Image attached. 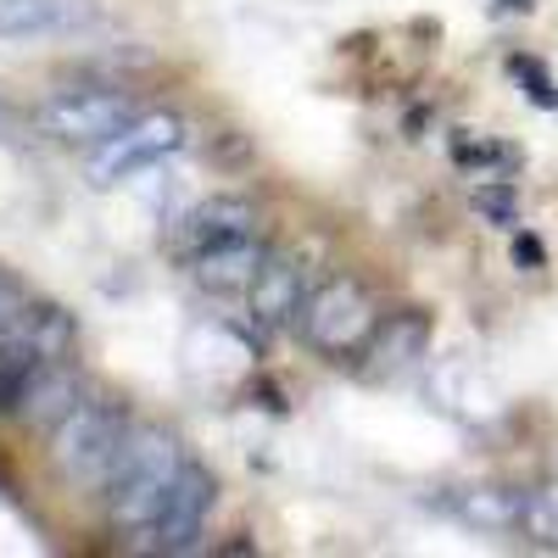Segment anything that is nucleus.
<instances>
[{"instance_id":"nucleus-13","label":"nucleus","mask_w":558,"mask_h":558,"mask_svg":"<svg viewBox=\"0 0 558 558\" xmlns=\"http://www.w3.org/2000/svg\"><path fill=\"white\" fill-rule=\"evenodd\" d=\"M520 525H525L531 536L558 542V486H553V492H531V497L520 502Z\"/></svg>"},{"instance_id":"nucleus-1","label":"nucleus","mask_w":558,"mask_h":558,"mask_svg":"<svg viewBox=\"0 0 558 558\" xmlns=\"http://www.w3.org/2000/svg\"><path fill=\"white\" fill-rule=\"evenodd\" d=\"M184 463H191V458L179 452V441L168 430H129V441H123V452L112 463V475L101 481V492L112 502V520L123 531H134V536H146Z\"/></svg>"},{"instance_id":"nucleus-16","label":"nucleus","mask_w":558,"mask_h":558,"mask_svg":"<svg viewBox=\"0 0 558 558\" xmlns=\"http://www.w3.org/2000/svg\"><path fill=\"white\" fill-rule=\"evenodd\" d=\"M514 252H520V263H525V268H542V246H536V241H520Z\"/></svg>"},{"instance_id":"nucleus-5","label":"nucleus","mask_w":558,"mask_h":558,"mask_svg":"<svg viewBox=\"0 0 558 558\" xmlns=\"http://www.w3.org/2000/svg\"><path fill=\"white\" fill-rule=\"evenodd\" d=\"M184 140H191L184 118H173V112H140L134 123H123L112 140L96 146V157H89V179H96V184H123L129 173H146V168L168 162L173 151H184Z\"/></svg>"},{"instance_id":"nucleus-6","label":"nucleus","mask_w":558,"mask_h":558,"mask_svg":"<svg viewBox=\"0 0 558 558\" xmlns=\"http://www.w3.org/2000/svg\"><path fill=\"white\" fill-rule=\"evenodd\" d=\"M213 502H218L213 470H202V463H184L179 481H173V492H168V502L157 508V520H151V531H146V547H157V553H191V547L202 542L207 520H213Z\"/></svg>"},{"instance_id":"nucleus-10","label":"nucleus","mask_w":558,"mask_h":558,"mask_svg":"<svg viewBox=\"0 0 558 558\" xmlns=\"http://www.w3.org/2000/svg\"><path fill=\"white\" fill-rule=\"evenodd\" d=\"M246 296H252V307H257L268 324H291V318H302V307H307L302 268L286 263V257H268V268L257 274V286H252Z\"/></svg>"},{"instance_id":"nucleus-2","label":"nucleus","mask_w":558,"mask_h":558,"mask_svg":"<svg viewBox=\"0 0 558 558\" xmlns=\"http://www.w3.org/2000/svg\"><path fill=\"white\" fill-rule=\"evenodd\" d=\"M129 441V418L118 402H73L57 425H51V470L78 481V486H101L112 475V463Z\"/></svg>"},{"instance_id":"nucleus-15","label":"nucleus","mask_w":558,"mask_h":558,"mask_svg":"<svg viewBox=\"0 0 558 558\" xmlns=\"http://www.w3.org/2000/svg\"><path fill=\"white\" fill-rule=\"evenodd\" d=\"M481 207L497 218V223H514V213H520V202H514V191H486L481 196Z\"/></svg>"},{"instance_id":"nucleus-8","label":"nucleus","mask_w":558,"mask_h":558,"mask_svg":"<svg viewBox=\"0 0 558 558\" xmlns=\"http://www.w3.org/2000/svg\"><path fill=\"white\" fill-rule=\"evenodd\" d=\"M96 23V0H0V34L39 39V34H73Z\"/></svg>"},{"instance_id":"nucleus-9","label":"nucleus","mask_w":558,"mask_h":558,"mask_svg":"<svg viewBox=\"0 0 558 558\" xmlns=\"http://www.w3.org/2000/svg\"><path fill=\"white\" fill-rule=\"evenodd\" d=\"M246 229H257V207L241 202V196H213L202 202L191 218L179 223V257H196L202 246H218L229 235H246Z\"/></svg>"},{"instance_id":"nucleus-3","label":"nucleus","mask_w":558,"mask_h":558,"mask_svg":"<svg viewBox=\"0 0 558 558\" xmlns=\"http://www.w3.org/2000/svg\"><path fill=\"white\" fill-rule=\"evenodd\" d=\"M302 336L307 347H318L324 357H347V352H363L368 341H375V330L386 324L380 302L368 296V286H357L352 274L330 279V286H318L302 307Z\"/></svg>"},{"instance_id":"nucleus-11","label":"nucleus","mask_w":558,"mask_h":558,"mask_svg":"<svg viewBox=\"0 0 558 558\" xmlns=\"http://www.w3.org/2000/svg\"><path fill=\"white\" fill-rule=\"evenodd\" d=\"M39 368H45V357H39L34 341H7L0 347V413H23Z\"/></svg>"},{"instance_id":"nucleus-7","label":"nucleus","mask_w":558,"mask_h":558,"mask_svg":"<svg viewBox=\"0 0 558 558\" xmlns=\"http://www.w3.org/2000/svg\"><path fill=\"white\" fill-rule=\"evenodd\" d=\"M184 268H191V279L202 291H218V296H246L257 286V274L268 268V246L257 229H246V235H229L218 246H202L196 257H184Z\"/></svg>"},{"instance_id":"nucleus-4","label":"nucleus","mask_w":558,"mask_h":558,"mask_svg":"<svg viewBox=\"0 0 558 558\" xmlns=\"http://www.w3.org/2000/svg\"><path fill=\"white\" fill-rule=\"evenodd\" d=\"M134 118L140 107L118 84H62L39 107V129L51 140H68V146H101V140H112Z\"/></svg>"},{"instance_id":"nucleus-14","label":"nucleus","mask_w":558,"mask_h":558,"mask_svg":"<svg viewBox=\"0 0 558 558\" xmlns=\"http://www.w3.org/2000/svg\"><path fill=\"white\" fill-rule=\"evenodd\" d=\"M514 68H520V73L531 78V101H536V107H558V89L547 84V73H542L536 62H514Z\"/></svg>"},{"instance_id":"nucleus-12","label":"nucleus","mask_w":558,"mask_h":558,"mask_svg":"<svg viewBox=\"0 0 558 558\" xmlns=\"http://www.w3.org/2000/svg\"><path fill=\"white\" fill-rule=\"evenodd\" d=\"M68 408H73V380L62 375V368H39V380H34L23 413H28V418H45V425H57Z\"/></svg>"}]
</instances>
